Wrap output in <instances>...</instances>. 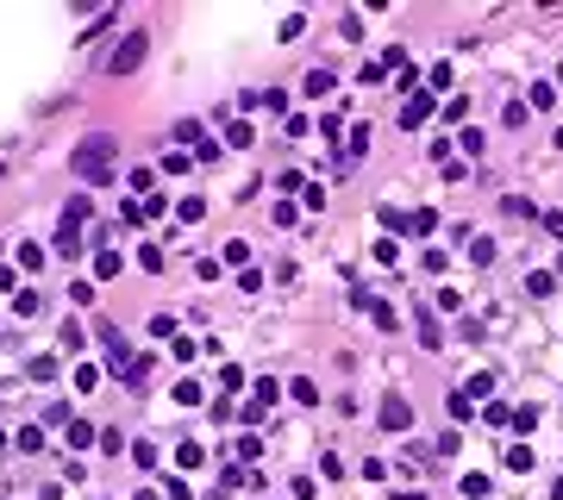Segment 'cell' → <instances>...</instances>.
I'll list each match as a JSON object with an SVG mask.
<instances>
[{"instance_id":"3957f363","label":"cell","mask_w":563,"mask_h":500,"mask_svg":"<svg viewBox=\"0 0 563 500\" xmlns=\"http://www.w3.org/2000/svg\"><path fill=\"white\" fill-rule=\"evenodd\" d=\"M425 113H432V100H425V94H413V100H407V106H401V126H407V132H413V126H420Z\"/></svg>"},{"instance_id":"277c9868","label":"cell","mask_w":563,"mask_h":500,"mask_svg":"<svg viewBox=\"0 0 563 500\" xmlns=\"http://www.w3.org/2000/svg\"><path fill=\"white\" fill-rule=\"evenodd\" d=\"M382 425H388V432H407V425H413V413L401 407V401H388V407H382Z\"/></svg>"},{"instance_id":"6da1fadb","label":"cell","mask_w":563,"mask_h":500,"mask_svg":"<svg viewBox=\"0 0 563 500\" xmlns=\"http://www.w3.org/2000/svg\"><path fill=\"white\" fill-rule=\"evenodd\" d=\"M107 150H113L107 138H88V144L75 150V176H82V182H113V157H107Z\"/></svg>"},{"instance_id":"7a4b0ae2","label":"cell","mask_w":563,"mask_h":500,"mask_svg":"<svg viewBox=\"0 0 563 500\" xmlns=\"http://www.w3.org/2000/svg\"><path fill=\"white\" fill-rule=\"evenodd\" d=\"M138 63H144V32H132L126 44H119V50H113V56H107V69H113V75H132Z\"/></svg>"}]
</instances>
